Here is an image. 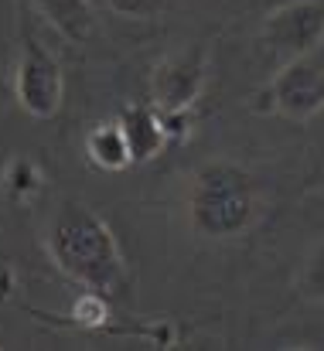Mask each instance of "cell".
<instances>
[{"label": "cell", "mask_w": 324, "mask_h": 351, "mask_svg": "<svg viewBox=\"0 0 324 351\" xmlns=\"http://www.w3.org/2000/svg\"><path fill=\"white\" fill-rule=\"evenodd\" d=\"M51 263L82 290H96L103 297H119L130 283L123 249L100 212L89 205H62L48 229Z\"/></svg>", "instance_id": "6da1fadb"}, {"label": "cell", "mask_w": 324, "mask_h": 351, "mask_svg": "<svg viewBox=\"0 0 324 351\" xmlns=\"http://www.w3.org/2000/svg\"><path fill=\"white\" fill-rule=\"evenodd\" d=\"M188 226L198 239L229 242L246 235L259 219V184L235 160H205L192 171L185 191Z\"/></svg>", "instance_id": "7a4b0ae2"}, {"label": "cell", "mask_w": 324, "mask_h": 351, "mask_svg": "<svg viewBox=\"0 0 324 351\" xmlns=\"http://www.w3.org/2000/svg\"><path fill=\"white\" fill-rule=\"evenodd\" d=\"M14 96L17 106L34 119H51L65 99V75L58 58L34 38H27L21 62L14 69Z\"/></svg>", "instance_id": "3957f363"}, {"label": "cell", "mask_w": 324, "mask_h": 351, "mask_svg": "<svg viewBox=\"0 0 324 351\" xmlns=\"http://www.w3.org/2000/svg\"><path fill=\"white\" fill-rule=\"evenodd\" d=\"M270 110L284 119L308 123L324 110V62L304 55L290 58L266 86Z\"/></svg>", "instance_id": "277c9868"}, {"label": "cell", "mask_w": 324, "mask_h": 351, "mask_svg": "<svg viewBox=\"0 0 324 351\" xmlns=\"http://www.w3.org/2000/svg\"><path fill=\"white\" fill-rule=\"evenodd\" d=\"M263 41L287 55L304 58L324 45V0H287L263 17Z\"/></svg>", "instance_id": "5b68a950"}, {"label": "cell", "mask_w": 324, "mask_h": 351, "mask_svg": "<svg viewBox=\"0 0 324 351\" xmlns=\"http://www.w3.org/2000/svg\"><path fill=\"white\" fill-rule=\"evenodd\" d=\"M209 86V58L202 48H185L157 62L150 96L157 110H192Z\"/></svg>", "instance_id": "8992f818"}, {"label": "cell", "mask_w": 324, "mask_h": 351, "mask_svg": "<svg viewBox=\"0 0 324 351\" xmlns=\"http://www.w3.org/2000/svg\"><path fill=\"white\" fill-rule=\"evenodd\" d=\"M116 123H119V130L126 136V147H130L133 164H150L171 143L167 140V130L161 123V110L157 106H126Z\"/></svg>", "instance_id": "52a82bcc"}, {"label": "cell", "mask_w": 324, "mask_h": 351, "mask_svg": "<svg viewBox=\"0 0 324 351\" xmlns=\"http://www.w3.org/2000/svg\"><path fill=\"white\" fill-rule=\"evenodd\" d=\"M38 14L72 45H82L93 38V27H96V17H93V7L89 0H34Z\"/></svg>", "instance_id": "ba28073f"}, {"label": "cell", "mask_w": 324, "mask_h": 351, "mask_svg": "<svg viewBox=\"0 0 324 351\" xmlns=\"http://www.w3.org/2000/svg\"><path fill=\"white\" fill-rule=\"evenodd\" d=\"M86 157L93 167L116 174V171H126L133 164L130 157V147H126V136L119 130V123H100L86 133Z\"/></svg>", "instance_id": "9c48e42d"}, {"label": "cell", "mask_w": 324, "mask_h": 351, "mask_svg": "<svg viewBox=\"0 0 324 351\" xmlns=\"http://www.w3.org/2000/svg\"><path fill=\"white\" fill-rule=\"evenodd\" d=\"M3 188H7V195L14 202L27 205L45 188V174H41V167L31 157H10L7 160V171H3Z\"/></svg>", "instance_id": "30bf717a"}, {"label": "cell", "mask_w": 324, "mask_h": 351, "mask_svg": "<svg viewBox=\"0 0 324 351\" xmlns=\"http://www.w3.org/2000/svg\"><path fill=\"white\" fill-rule=\"evenodd\" d=\"M72 321L79 328H89V331H100L109 324V297L96 293V290H82L79 300L72 304Z\"/></svg>", "instance_id": "8fae6325"}, {"label": "cell", "mask_w": 324, "mask_h": 351, "mask_svg": "<svg viewBox=\"0 0 324 351\" xmlns=\"http://www.w3.org/2000/svg\"><path fill=\"white\" fill-rule=\"evenodd\" d=\"M301 293L314 304H324V242L314 245V252L304 259L301 269Z\"/></svg>", "instance_id": "7c38bea8"}, {"label": "cell", "mask_w": 324, "mask_h": 351, "mask_svg": "<svg viewBox=\"0 0 324 351\" xmlns=\"http://www.w3.org/2000/svg\"><path fill=\"white\" fill-rule=\"evenodd\" d=\"M167 0H106V7L116 17H126V21H154L161 17Z\"/></svg>", "instance_id": "4fadbf2b"}, {"label": "cell", "mask_w": 324, "mask_h": 351, "mask_svg": "<svg viewBox=\"0 0 324 351\" xmlns=\"http://www.w3.org/2000/svg\"><path fill=\"white\" fill-rule=\"evenodd\" d=\"M161 123L167 130V140L171 143H181L188 133H192V110H161Z\"/></svg>", "instance_id": "5bb4252c"}]
</instances>
